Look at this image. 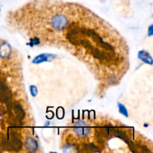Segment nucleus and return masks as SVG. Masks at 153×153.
Listing matches in <instances>:
<instances>
[{"label": "nucleus", "instance_id": "obj_1", "mask_svg": "<svg viewBox=\"0 0 153 153\" xmlns=\"http://www.w3.org/2000/svg\"><path fill=\"white\" fill-rule=\"evenodd\" d=\"M75 133L79 137H85L89 134L90 128L88 127V124L85 123V122H78L75 125L74 128Z\"/></svg>", "mask_w": 153, "mask_h": 153}, {"label": "nucleus", "instance_id": "obj_2", "mask_svg": "<svg viewBox=\"0 0 153 153\" xmlns=\"http://www.w3.org/2000/svg\"><path fill=\"white\" fill-rule=\"evenodd\" d=\"M56 57V55H52V54H41V55H38L36 57L32 62L34 64H40L44 61H49L51 60L54 59Z\"/></svg>", "mask_w": 153, "mask_h": 153}, {"label": "nucleus", "instance_id": "obj_3", "mask_svg": "<svg viewBox=\"0 0 153 153\" xmlns=\"http://www.w3.org/2000/svg\"><path fill=\"white\" fill-rule=\"evenodd\" d=\"M25 147L29 152H34L38 147V143L32 137H28L25 141Z\"/></svg>", "mask_w": 153, "mask_h": 153}, {"label": "nucleus", "instance_id": "obj_4", "mask_svg": "<svg viewBox=\"0 0 153 153\" xmlns=\"http://www.w3.org/2000/svg\"><path fill=\"white\" fill-rule=\"evenodd\" d=\"M10 47L7 43H2L0 44V57L3 58L10 56Z\"/></svg>", "mask_w": 153, "mask_h": 153}, {"label": "nucleus", "instance_id": "obj_5", "mask_svg": "<svg viewBox=\"0 0 153 153\" xmlns=\"http://www.w3.org/2000/svg\"><path fill=\"white\" fill-rule=\"evenodd\" d=\"M138 57L140 60L144 61L145 63H147L149 64H152V58L149 52L146 51H140L138 53Z\"/></svg>", "mask_w": 153, "mask_h": 153}, {"label": "nucleus", "instance_id": "obj_6", "mask_svg": "<svg viewBox=\"0 0 153 153\" xmlns=\"http://www.w3.org/2000/svg\"><path fill=\"white\" fill-rule=\"evenodd\" d=\"M118 107H119V111L120 112L121 114H122L123 116L125 117H128V111H127L126 108V107L124 105H123L122 104H120V103H118Z\"/></svg>", "mask_w": 153, "mask_h": 153}, {"label": "nucleus", "instance_id": "obj_7", "mask_svg": "<svg viewBox=\"0 0 153 153\" xmlns=\"http://www.w3.org/2000/svg\"><path fill=\"white\" fill-rule=\"evenodd\" d=\"M30 91H31V94L33 97L37 96V92H38V91H37V88H36V86H34V85H31V86L30 87Z\"/></svg>", "mask_w": 153, "mask_h": 153}, {"label": "nucleus", "instance_id": "obj_8", "mask_svg": "<svg viewBox=\"0 0 153 153\" xmlns=\"http://www.w3.org/2000/svg\"><path fill=\"white\" fill-rule=\"evenodd\" d=\"M149 35H152V25H151L150 27H149Z\"/></svg>", "mask_w": 153, "mask_h": 153}]
</instances>
